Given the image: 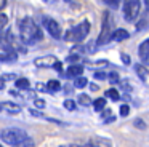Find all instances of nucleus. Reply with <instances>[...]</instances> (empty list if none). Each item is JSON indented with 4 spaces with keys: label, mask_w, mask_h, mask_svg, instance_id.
<instances>
[{
    "label": "nucleus",
    "mask_w": 149,
    "mask_h": 147,
    "mask_svg": "<svg viewBox=\"0 0 149 147\" xmlns=\"http://www.w3.org/2000/svg\"><path fill=\"white\" fill-rule=\"evenodd\" d=\"M19 37L24 43L34 45L42 38V31L37 27V24L34 22V19L31 18H23L19 21Z\"/></svg>",
    "instance_id": "nucleus-1"
},
{
    "label": "nucleus",
    "mask_w": 149,
    "mask_h": 147,
    "mask_svg": "<svg viewBox=\"0 0 149 147\" xmlns=\"http://www.w3.org/2000/svg\"><path fill=\"white\" fill-rule=\"evenodd\" d=\"M0 137H2V141H3L5 144L16 147L18 144H21L29 136H27V133L24 130H19V128H8V130H3L0 133Z\"/></svg>",
    "instance_id": "nucleus-2"
},
{
    "label": "nucleus",
    "mask_w": 149,
    "mask_h": 147,
    "mask_svg": "<svg viewBox=\"0 0 149 147\" xmlns=\"http://www.w3.org/2000/svg\"><path fill=\"white\" fill-rule=\"evenodd\" d=\"M88 32H90V22H88V21H82L80 24L74 26V27H71L68 32H66L64 40L79 43V42H82L85 37H87Z\"/></svg>",
    "instance_id": "nucleus-3"
},
{
    "label": "nucleus",
    "mask_w": 149,
    "mask_h": 147,
    "mask_svg": "<svg viewBox=\"0 0 149 147\" xmlns=\"http://www.w3.org/2000/svg\"><path fill=\"white\" fill-rule=\"evenodd\" d=\"M0 48H3L7 53H16L18 50L24 51V48L19 46V42L13 37L10 29H5V32L2 34V37H0Z\"/></svg>",
    "instance_id": "nucleus-4"
},
{
    "label": "nucleus",
    "mask_w": 149,
    "mask_h": 147,
    "mask_svg": "<svg viewBox=\"0 0 149 147\" xmlns=\"http://www.w3.org/2000/svg\"><path fill=\"white\" fill-rule=\"evenodd\" d=\"M111 35H112V21H111V15L109 11L104 13L103 16V26H101V32L100 37H98V45H104L111 40Z\"/></svg>",
    "instance_id": "nucleus-5"
},
{
    "label": "nucleus",
    "mask_w": 149,
    "mask_h": 147,
    "mask_svg": "<svg viewBox=\"0 0 149 147\" xmlns=\"http://www.w3.org/2000/svg\"><path fill=\"white\" fill-rule=\"evenodd\" d=\"M139 10H141V3L139 2H136V0L125 2L123 3V18H125V21L128 22L135 21L139 16Z\"/></svg>",
    "instance_id": "nucleus-6"
},
{
    "label": "nucleus",
    "mask_w": 149,
    "mask_h": 147,
    "mask_svg": "<svg viewBox=\"0 0 149 147\" xmlns=\"http://www.w3.org/2000/svg\"><path fill=\"white\" fill-rule=\"evenodd\" d=\"M42 21H43V27L47 29V32H48L53 38H59V37H61V27H59V24L55 21V19L48 18V16H43Z\"/></svg>",
    "instance_id": "nucleus-7"
},
{
    "label": "nucleus",
    "mask_w": 149,
    "mask_h": 147,
    "mask_svg": "<svg viewBox=\"0 0 149 147\" xmlns=\"http://www.w3.org/2000/svg\"><path fill=\"white\" fill-rule=\"evenodd\" d=\"M138 56H139V59L143 61V64L149 66V38H148V40H144L141 45H139Z\"/></svg>",
    "instance_id": "nucleus-8"
},
{
    "label": "nucleus",
    "mask_w": 149,
    "mask_h": 147,
    "mask_svg": "<svg viewBox=\"0 0 149 147\" xmlns=\"http://www.w3.org/2000/svg\"><path fill=\"white\" fill-rule=\"evenodd\" d=\"M55 62H56V58L52 56V54L34 59V64H36L37 67H53V64H55Z\"/></svg>",
    "instance_id": "nucleus-9"
},
{
    "label": "nucleus",
    "mask_w": 149,
    "mask_h": 147,
    "mask_svg": "<svg viewBox=\"0 0 149 147\" xmlns=\"http://www.w3.org/2000/svg\"><path fill=\"white\" fill-rule=\"evenodd\" d=\"M82 74H84V66L74 64V66H69L66 75H68V78H77V77H82Z\"/></svg>",
    "instance_id": "nucleus-10"
},
{
    "label": "nucleus",
    "mask_w": 149,
    "mask_h": 147,
    "mask_svg": "<svg viewBox=\"0 0 149 147\" xmlns=\"http://www.w3.org/2000/svg\"><path fill=\"white\" fill-rule=\"evenodd\" d=\"M128 37H130V34L125 31V29H116V31L112 32V35H111V40H114V42H123V40H127Z\"/></svg>",
    "instance_id": "nucleus-11"
},
{
    "label": "nucleus",
    "mask_w": 149,
    "mask_h": 147,
    "mask_svg": "<svg viewBox=\"0 0 149 147\" xmlns=\"http://www.w3.org/2000/svg\"><path fill=\"white\" fill-rule=\"evenodd\" d=\"M2 107H3L7 112H10V114H19V112H21V105L19 104H15V102H11V101L3 102Z\"/></svg>",
    "instance_id": "nucleus-12"
},
{
    "label": "nucleus",
    "mask_w": 149,
    "mask_h": 147,
    "mask_svg": "<svg viewBox=\"0 0 149 147\" xmlns=\"http://www.w3.org/2000/svg\"><path fill=\"white\" fill-rule=\"evenodd\" d=\"M18 59V53H0V62H15Z\"/></svg>",
    "instance_id": "nucleus-13"
},
{
    "label": "nucleus",
    "mask_w": 149,
    "mask_h": 147,
    "mask_svg": "<svg viewBox=\"0 0 149 147\" xmlns=\"http://www.w3.org/2000/svg\"><path fill=\"white\" fill-rule=\"evenodd\" d=\"M45 86H47V93H56V91L61 89V83H59L58 80H50Z\"/></svg>",
    "instance_id": "nucleus-14"
},
{
    "label": "nucleus",
    "mask_w": 149,
    "mask_h": 147,
    "mask_svg": "<svg viewBox=\"0 0 149 147\" xmlns=\"http://www.w3.org/2000/svg\"><path fill=\"white\" fill-rule=\"evenodd\" d=\"M135 70L136 74L139 75V78L143 80V82H146V78H148V69H146V66H135Z\"/></svg>",
    "instance_id": "nucleus-15"
},
{
    "label": "nucleus",
    "mask_w": 149,
    "mask_h": 147,
    "mask_svg": "<svg viewBox=\"0 0 149 147\" xmlns=\"http://www.w3.org/2000/svg\"><path fill=\"white\" fill-rule=\"evenodd\" d=\"M91 104H93L95 110L100 112V110H103L104 105H106V99H104V98H98V99H95V102H91Z\"/></svg>",
    "instance_id": "nucleus-16"
},
{
    "label": "nucleus",
    "mask_w": 149,
    "mask_h": 147,
    "mask_svg": "<svg viewBox=\"0 0 149 147\" xmlns=\"http://www.w3.org/2000/svg\"><path fill=\"white\" fill-rule=\"evenodd\" d=\"M15 83H16V88H19V89H27V88H29V85H31L27 78H16V82H15Z\"/></svg>",
    "instance_id": "nucleus-17"
},
{
    "label": "nucleus",
    "mask_w": 149,
    "mask_h": 147,
    "mask_svg": "<svg viewBox=\"0 0 149 147\" xmlns=\"http://www.w3.org/2000/svg\"><path fill=\"white\" fill-rule=\"evenodd\" d=\"M87 85H88V80L85 78V77H77L75 82H74L75 88H84V86H87Z\"/></svg>",
    "instance_id": "nucleus-18"
},
{
    "label": "nucleus",
    "mask_w": 149,
    "mask_h": 147,
    "mask_svg": "<svg viewBox=\"0 0 149 147\" xmlns=\"http://www.w3.org/2000/svg\"><path fill=\"white\" fill-rule=\"evenodd\" d=\"M106 96H107V98H111L112 101H119V99H120L119 91H117V89H114V88L107 89V91H106Z\"/></svg>",
    "instance_id": "nucleus-19"
},
{
    "label": "nucleus",
    "mask_w": 149,
    "mask_h": 147,
    "mask_svg": "<svg viewBox=\"0 0 149 147\" xmlns=\"http://www.w3.org/2000/svg\"><path fill=\"white\" fill-rule=\"evenodd\" d=\"M91 144L95 147H111V142L106 139H95V141H91Z\"/></svg>",
    "instance_id": "nucleus-20"
},
{
    "label": "nucleus",
    "mask_w": 149,
    "mask_h": 147,
    "mask_svg": "<svg viewBox=\"0 0 149 147\" xmlns=\"http://www.w3.org/2000/svg\"><path fill=\"white\" fill-rule=\"evenodd\" d=\"M79 104H82V105H90L91 104V99H90V96L88 94H80L79 96Z\"/></svg>",
    "instance_id": "nucleus-21"
},
{
    "label": "nucleus",
    "mask_w": 149,
    "mask_h": 147,
    "mask_svg": "<svg viewBox=\"0 0 149 147\" xmlns=\"http://www.w3.org/2000/svg\"><path fill=\"white\" fill-rule=\"evenodd\" d=\"M16 147H36V144H34V141L31 139V137H27V139H24L21 144H18Z\"/></svg>",
    "instance_id": "nucleus-22"
},
{
    "label": "nucleus",
    "mask_w": 149,
    "mask_h": 147,
    "mask_svg": "<svg viewBox=\"0 0 149 147\" xmlns=\"http://www.w3.org/2000/svg\"><path fill=\"white\" fill-rule=\"evenodd\" d=\"M7 22H8V16L3 15V13H0V31H3V29H5Z\"/></svg>",
    "instance_id": "nucleus-23"
},
{
    "label": "nucleus",
    "mask_w": 149,
    "mask_h": 147,
    "mask_svg": "<svg viewBox=\"0 0 149 147\" xmlns=\"http://www.w3.org/2000/svg\"><path fill=\"white\" fill-rule=\"evenodd\" d=\"M64 107L68 109V110H75V102L71 101V99H66V101H64Z\"/></svg>",
    "instance_id": "nucleus-24"
},
{
    "label": "nucleus",
    "mask_w": 149,
    "mask_h": 147,
    "mask_svg": "<svg viewBox=\"0 0 149 147\" xmlns=\"http://www.w3.org/2000/svg\"><path fill=\"white\" fill-rule=\"evenodd\" d=\"M128 114H130L128 104H122V105H120V115H122V117H127Z\"/></svg>",
    "instance_id": "nucleus-25"
},
{
    "label": "nucleus",
    "mask_w": 149,
    "mask_h": 147,
    "mask_svg": "<svg viewBox=\"0 0 149 147\" xmlns=\"http://www.w3.org/2000/svg\"><path fill=\"white\" fill-rule=\"evenodd\" d=\"M109 82L111 83H117V82H119V74H117V72H111L109 74Z\"/></svg>",
    "instance_id": "nucleus-26"
},
{
    "label": "nucleus",
    "mask_w": 149,
    "mask_h": 147,
    "mask_svg": "<svg viewBox=\"0 0 149 147\" xmlns=\"http://www.w3.org/2000/svg\"><path fill=\"white\" fill-rule=\"evenodd\" d=\"M0 78L3 80V82H8V80H15V78H18V77L15 75V74H5V75H2Z\"/></svg>",
    "instance_id": "nucleus-27"
},
{
    "label": "nucleus",
    "mask_w": 149,
    "mask_h": 147,
    "mask_svg": "<svg viewBox=\"0 0 149 147\" xmlns=\"http://www.w3.org/2000/svg\"><path fill=\"white\" fill-rule=\"evenodd\" d=\"M34 104H36L37 109H43V107H45V101H43V99H36Z\"/></svg>",
    "instance_id": "nucleus-28"
},
{
    "label": "nucleus",
    "mask_w": 149,
    "mask_h": 147,
    "mask_svg": "<svg viewBox=\"0 0 149 147\" xmlns=\"http://www.w3.org/2000/svg\"><path fill=\"white\" fill-rule=\"evenodd\" d=\"M120 59H122V62H123V64H130V56H128V54L120 53Z\"/></svg>",
    "instance_id": "nucleus-29"
},
{
    "label": "nucleus",
    "mask_w": 149,
    "mask_h": 147,
    "mask_svg": "<svg viewBox=\"0 0 149 147\" xmlns=\"http://www.w3.org/2000/svg\"><path fill=\"white\" fill-rule=\"evenodd\" d=\"M29 112H31V115H34V117H37V118H43V114H40L36 109H29Z\"/></svg>",
    "instance_id": "nucleus-30"
},
{
    "label": "nucleus",
    "mask_w": 149,
    "mask_h": 147,
    "mask_svg": "<svg viewBox=\"0 0 149 147\" xmlns=\"http://www.w3.org/2000/svg\"><path fill=\"white\" fill-rule=\"evenodd\" d=\"M53 69H55L56 72H63V64L59 62V61H56V62L53 64Z\"/></svg>",
    "instance_id": "nucleus-31"
},
{
    "label": "nucleus",
    "mask_w": 149,
    "mask_h": 147,
    "mask_svg": "<svg viewBox=\"0 0 149 147\" xmlns=\"http://www.w3.org/2000/svg\"><path fill=\"white\" fill-rule=\"evenodd\" d=\"M135 126L136 128H141V130H146V125L143 120H135Z\"/></svg>",
    "instance_id": "nucleus-32"
},
{
    "label": "nucleus",
    "mask_w": 149,
    "mask_h": 147,
    "mask_svg": "<svg viewBox=\"0 0 149 147\" xmlns=\"http://www.w3.org/2000/svg\"><path fill=\"white\" fill-rule=\"evenodd\" d=\"M68 62H75V61H79V54H71V56H68Z\"/></svg>",
    "instance_id": "nucleus-33"
},
{
    "label": "nucleus",
    "mask_w": 149,
    "mask_h": 147,
    "mask_svg": "<svg viewBox=\"0 0 149 147\" xmlns=\"http://www.w3.org/2000/svg\"><path fill=\"white\" fill-rule=\"evenodd\" d=\"M95 78L104 80V78H106V74H104V72H95Z\"/></svg>",
    "instance_id": "nucleus-34"
},
{
    "label": "nucleus",
    "mask_w": 149,
    "mask_h": 147,
    "mask_svg": "<svg viewBox=\"0 0 149 147\" xmlns=\"http://www.w3.org/2000/svg\"><path fill=\"white\" fill-rule=\"evenodd\" d=\"M106 3L109 6H112V8H117V6H119V3H117L116 0H106Z\"/></svg>",
    "instance_id": "nucleus-35"
},
{
    "label": "nucleus",
    "mask_w": 149,
    "mask_h": 147,
    "mask_svg": "<svg viewBox=\"0 0 149 147\" xmlns=\"http://www.w3.org/2000/svg\"><path fill=\"white\" fill-rule=\"evenodd\" d=\"M39 91H47V86L45 85H42V83H37V86H36Z\"/></svg>",
    "instance_id": "nucleus-36"
},
{
    "label": "nucleus",
    "mask_w": 149,
    "mask_h": 147,
    "mask_svg": "<svg viewBox=\"0 0 149 147\" xmlns=\"http://www.w3.org/2000/svg\"><path fill=\"white\" fill-rule=\"evenodd\" d=\"M64 89H66V93H72V86H69V85H66Z\"/></svg>",
    "instance_id": "nucleus-37"
},
{
    "label": "nucleus",
    "mask_w": 149,
    "mask_h": 147,
    "mask_svg": "<svg viewBox=\"0 0 149 147\" xmlns=\"http://www.w3.org/2000/svg\"><path fill=\"white\" fill-rule=\"evenodd\" d=\"M90 88H91V91H98V89H100L96 85H95V83H93V85H90Z\"/></svg>",
    "instance_id": "nucleus-38"
},
{
    "label": "nucleus",
    "mask_w": 149,
    "mask_h": 147,
    "mask_svg": "<svg viewBox=\"0 0 149 147\" xmlns=\"http://www.w3.org/2000/svg\"><path fill=\"white\" fill-rule=\"evenodd\" d=\"M3 88H5V82L0 78V89H3Z\"/></svg>",
    "instance_id": "nucleus-39"
},
{
    "label": "nucleus",
    "mask_w": 149,
    "mask_h": 147,
    "mask_svg": "<svg viewBox=\"0 0 149 147\" xmlns=\"http://www.w3.org/2000/svg\"><path fill=\"white\" fill-rule=\"evenodd\" d=\"M5 5H7V3H5L3 0H0V10H2V8H5Z\"/></svg>",
    "instance_id": "nucleus-40"
},
{
    "label": "nucleus",
    "mask_w": 149,
    "mask_h": 147,
    "mask_svg": "<svg viewBox=\"0 0 149 147\" xmlns=\"http://www.w3.org/2000/svg\"><path fill=\"white\" fill-rule=\"evenodd\" d=\"M82 147H95V146H93V144L90 142V144H85V146H82Z\"/></svg>",
    "instance_id": "nucleus-41"
},
{
    "label": "nucleus",
    "mask_w": 149,
    "mask_h": 147,
    "mask_svg": "<svg viewBox=\"0 0 149 147\" xmlns=\"http://www.w3.org/2000/svg\"><path fill=\"white\" fill-rule=\"evenodd\" d=\"M61 147H79V146H75V144H71V146H61Z\"/></svg>",
    "instance_id": "nucleus-42"
},
{
    "label": "nucleus",
    "mask_w": 149,
    "mask_h": 147,
    "mask_svg": "<svg viewBox=\"0 0 149 147\" xmlns=\"http://www.w3.org/2000/svg\"><path fill=\"white\" fill-rule=\"evenodd\" d=\"M0 147H3V146H0Z\"/></svg>",
    "instance_id": "nucleus-43"
}]
</instances>
